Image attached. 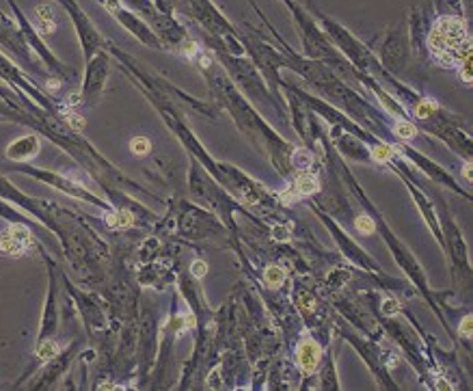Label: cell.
Wrapping results in <instances>:
<instances>
[{
	"label": "cell",
	"mask_w": 473,
	"mask_h": 391,
	"mask_svg": "<svg viewBox=\"0 0 473 391\" xmlns=\"http://www.w3.org/2000/svg\"><path fill=\"white\" fill-rule=\"evenodd\" d=\"M471 327H473V320H471V316H465L463 318V322H461V333L463 337H471Z\"/></svg>",
	"instance_id": "cell-18"
},
{
	"label": "cell",
	"mask_w": 473,
	"mask_h": 391,
	"mask_svg": "<svg viewBox=\"0 0 473 391\" xmlns=\"http://www.w3.org/2000/svg\"><path fill=\"white\" fill-rule=\"evenodd\" d=\"M298 305H300V307H303L305 311H313V309H315V301H313L309 294H303V296H300V298H298Z\"/></svg>",
	"instance_id": "cell-19"
},
{
	"label": "cell",
	"mask_w": 473,
	"mask_h": 391,
	"mask_svg": "<svg viewBox=\"0 0 473 391\" xmlns=\"http://www.w3.org/2000/svg\"><path fill=\"white\" fill-rule=\"evenodd\" d=\"M383 311L387 316H396L400 311V303L396 301V298H385V301H383Z\"/></svg>",
	"instance_id": "cell-15"
},
{
	"label": "cell",
	"mask_w": 473,
	"mask_h": 391,
	"mask_svg": "<svg viewBox=\"0 0 473 391\" xmlns=\"http://www.w3.org/2000/svg\"><path fill=\"white\" fill-rule=\"evenodd\" d=\"M37 152H39V141L35 136H22V139L13 141L9 149H6L9 158H13V160H28Z\"/></svg>",
	"instance_id": "cell-4"
},
{
	"label": "cell",
	"mask_w": 473,
	"mask_h": 391,
	"mask_svg": "<svg viewBox=\"0 0 473 391\" xmlns=\"http://www.w3.org/2000/svg\"><path fill=\"white\" fill-rule=\"evenodd\" d=\"M393 154H396V149L389 147V145H376L372 149V156H374V160H376V162H387Z\"/></svg>",
	"instance_id": "cell-13"
},
{
	"label": "cell",
	"mask_w": 473,
	"mask_h": 391,
	"mask_svg": "<svg viewBox=\"0 0 473 391\" xmlns=\"http://www.w3.org/2000/svg\"><path fill=\"white\" fill-rule=\"evenodd\" d=\"M296 361L303 374H315V370L320 368L322 361V348L320 344H315L313 340H303L296 348Z\"/></svg>",
	"instance_id": "cell-3"
},
{
	"label": "cell",
	"mask_w": 473,
	"mask_h": 391,
	"mask_svg": "<svg viewBox=\"0 0 473 391\" xmlns=\"http://www.w3.org/2000/svg\"><path fill=\"white\" fill-rule=\"evenodd\" d=\"M67 119H69V123H71V126H74L76 130H82V128H84V119H82L80 115H69Z\"/></svg>",
	"instance_id": "cell-22"
},
{
	"label": "cell",
	"mask_w": 473,
	"mask_h": 391,
	"mask_svg": "<svg viewBox=\"0 0 473 391\" xmlns=\"http://www.w3.org/2000/svg\"><path fill=\"white\" fill-rule=\"evenodd\" d=\"M294 191H296V195H311L315 191H320V182L315 175L300 173L298 178L294 180Z\"/></svg>",
	"instance_id": "cell-6"
},
{
	"label": "cell",
	"mask_w": 473,
	"mask_h": 391,
	"mask_svg": "<svg viewBox=\"0 0 473 391\" xmlns=\"http://www.w3.org/2000/svg\"><path fill=\"white\" fill-rule=\"evenodd\" d=\"M428 45L439 63L454 67V65L465 61L471 52L467 26L458 17H441L430 32Z\"/></svg>",
	"instance_id": "cell-1"
},
{
	"label": "cell",
	"mask_w": 473,
	"mask_h": 391,
	"mask_svg": "<svg viewBox=\"0 0 473 391\" xmlns=\"http://www.w3.org/2000/svg\"><path fill=\"white\" fill-rule=\"evenodd\" d=\"M190 272L197 277V279H201V277H206L208 275V264L206 262H201V259H197V262L190 266Z\"/></svg>",
	"instance_id": "cell-16"
},
{
	"label": "cell",
	"mask_w": 473,
	"mask_h": 391,
	"mask_svg": "<svg viewBox=\"0 0 473 391\" xmlns=\"http://www.w3.org/2000/svg\"><path fill=\"white\" fill-rule=\"evenodd\" d=\"M32 249V236L22 225H11L0 231V253L9 257H19Z\"/></svg>",
	"instance_id": "cell-2"
},
{
	"label": "cell",
	"mask_w": 473,
	"mask_h": 391,
	"mask_svg": "<svg viewBox=\"0 0 473 391\" xmlns=\"http://www.w3.org/2000/svg\"><path fill=\"white\" fill-rule=\"evenodd\" d=\"M393 132H396L400 139H404V141H411V139H415V134H417V128L413 126L411 121H398L396 123V128H393Z\"/></svg>",
	"instance_id": "cell-10"
},
{
	"label": "cell",
	"mask_w": 473,
	"mask_h": 391,
	"mask_svg": "<svg viewBox=\"0 0 473 391\" xmlns=\"http://www.w3.org/2000/svg\"><path fill=\"white\" fill-rule=\"evenodd\" d=\"M272 236L277 238V240H290V229L287 227H274V231H272Z\"/></svg>",
	"instance_id": "cell-21"
},
{
	"label": "cell",
	"mask_w": 473,
	"mask_h": 391,
	"mask_svg": "<svg viewBox=\"0 0 473 391\" xmlns=\"http://www.w3.org/2000/svg\"><path fill=\"white\" fill-rule=\"evenodd\" d=\"M354 227H357V231L359 233H363V236H370V233H374V220L370 216H359L357 220H354Z\"/></svg>",
	"instance_id": "cell-14"
},
{
	"label": "cell",
	"mask_w": 473,
	"mask_h": 391,
	"mask_svg": "<svg viewBox=\"0 0 473 391\" xmlns=\"http://www.w3.org/2000/svg\"><path fill=\"white\" fill-rule=\"evenodd\" d=\"M149 141L145 139V136H134L132 141H130V149H132V154H136V156H145L147 152H149Z\"/></svg>",
	"instance_id": "cell-12"
},
{
	"label": "cell",
	"mask_w": 473,
	"mask_h": 391,
	"mask_svg": "<svg viewBox=\"0 0 473 391\" xmlns=\"http://www.w3.org/2000/svg\"><path fill=\"white\" fill-rule=\"evenodd\" d=\"M184 54L193 58V56L197 54V43H195V41H186V43H184Z\"/></svg>",
	"instance_id": "cell-23"
},
{
	"label": "cell",
	"mask_w": 473,
	"mask_h": 391,
	"mask_svg": "<svg viewBox=\"0 0 473 391\" xmlns=\"http://www.w3.org/2000/svg\"><path fill=\"white\" fill-rule=\"evenodd\" d=\"M106 223L110 227H132L134 218L130 212H115V214H106Z\"/></svg>",
	"instance_id": "cell-8"
},
{
	"label": "cell",
	"mask_w": 473,
	"mask_h": 391,
	"mask_svg": "<svg viewBox=\"0 0 473 391\" xmlns=\"http://www.w3.org/2000/svg\"><path fill=\"white\" fill-rule=\"evenodd\" d=\"M432 110H435V104H432L430 100H424V102L415 108V113H417L419 117H428V115L432 113Z\"/></svg>",
	"instance_id": "cell-17"
},
{
	"label": "cell",
	"mask_w": 473,
	"mask_h": 391,
	"mask_svg": "<svg viewBox=\"0 0 473 391\" xmlns=\"http://www.w3.org/2000/svg\"><path fill=\"white\" fill-rule=\"evenodd\" d=\"M292 160L298 169H309L313 165V156H311V152H307V149H296Z\"/></svg>",
	"instance_id": "cell-11"
},
{
	"label": "cell",
	"mask_w": 473,
	"mask_h": 391,
	"mask_svg": "<svg viewBox=\"0 0 473 391\" xmlns=\"http://www.w3.org/2000/svg\"><path fill=\"white\" fill-rule=\"evenodd\" d=\"M56 355H58V344L52 342V340H45V342H41L37 346V357H39V359H43V361L54 359Z\"/></svg>",
	"instance_id": "cell-9"
},
{
	"label": "cell",
	"mask_w": 473,
	"mask_h": 391,
	"mask_svg": "<svg viewBox=\"0 0 473 391\" xmlns=\"http://www.w3.org/2000/svg\"><path fill=\"white\" fill-rule=\"evenodd\" d=\"M461 78L465 82H471V58L467 56L463 61V69H461Z\"/></svg>",
	"instance_id": "cell-20"
},
{
	"label": "cell",
	"mask_w": 473,
	"mask_h": 391,
	"mask_svg": "<svg viewBox=\"0 0 473 391\" xmlns=\"http://www.w3.org/2000/svg\"><path fill=\"white\" fill-rule=\"evenodd\" d=\"M58 87H61V80H48V89L50 91H56Z\"/></svg>",
	"instance_id": "cell-24"
},
{
	"label": "cell",
	"mask_w": 473,
	"mask_h": 391,
	"mask_svg": "<svg viewBox=\"0 0 473 391\" xmlns=\"http://www.w3.org/2000/svg\"><path fill=\"white\" fill-rule=\"evenodd\" d=\"M35 15H37V28L41 35H52L56 28V22H54V15H52V9L50 6H37L35 9Z\"/></svg>",
	"instance_id": "cell-5"
},
{
	"label": "cell",
	"mask_w": 473,
	"mask_h": 391,
	"mask_svg": "<svg viewBox=\"0 0 473 391\" xmlns=\"http://www.w3.org/2000/svg\"><path fill=\"white\" fill-rule=\"evenodd\" d=\"M264 281L268 288H281L285 281V270L281 266H268L264 272Z\"/></svg>",
	"instance_id": "cell-7"
}]
</instances>
